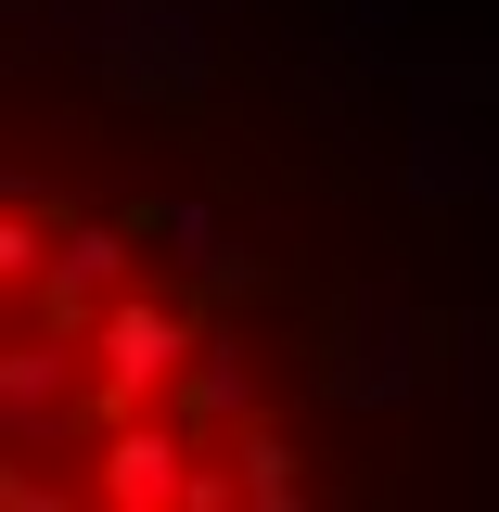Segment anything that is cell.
I'll list each match as a JSON object with an SVG mask.
<instances>
[{
    "label": "cell",
    "mask_w": 499,
    "mask_h": 512,
    "mask_svg": "<svg viewBox=\"0 0 499 512\" xmlns=\"http://www.w3.org/2000/svg\"><path fill=\"white\" fill-rule=\"evenodd\" d=\"M13 500H359L397 461V269L282 154L90 64H13L0 180Z\"/></svg>",
    "instance_id": "6da1fadb"
}]
</instances>
